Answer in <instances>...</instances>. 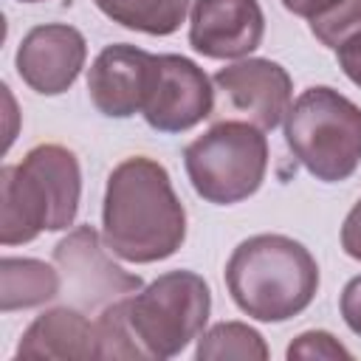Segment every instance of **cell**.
<instances>
[{"mask_svg": "<svg viewBox=\"0 0 361 361\" xmlns=\"http://www.w3.org/2000/svg\"><path fill=\"white\" fill-rule=\"evenodd\" d=\"M310 34L322 45H327V48L336 51L350 37L361 34V0H341L330 11L313 17L310 20Z\"/></svg>", "mask_w": 361, "mask_h": 361, "instance_id": "obj_18", "label": "cell"}, {"mask_svg": "<svg viewBox=\"0 0 361 361\" xmlns=\"http://www.w3.org/2000/svg\"><path fill=\"white\" fill-rule=\"evenodd\" d=\"M214 110L212 79L180 54H155L152 82L144 102V121L158 133H186Z\"/></svg>", "mask_w": 361, "mask_h": 361, "instance_id": "obj_8", "label": "cell"}, {"mask_svg": "<svg viewBox=\"0 0 361 361\" xmlns=\"http://www.w3.org/2000/svg\"><path fill=\"white\" fill-rule=\"evenodd\" d=\"M341 316L347 327L361 336V276H353L341 290Z\"/></svg>", "mask_w": 361, "mask_h": 361, "instance_id": "obj_20", "label": "cell"}, {"mask_svg": "<svg viewBox=\"0 0 361 361\" xmlns=\"http://www.w3.org/2000/svg\"><path fill=\"white\" fill-rule=\"evenodd\" d=\"M336 59H338V68L344 71V76L361 87V34H355L344 45H338Z\"/></svg>", "mask_w": 361, "mask_h": 361, "instance_id": "obj_21", "label": "cell"}, {"mask_svg": "<svg viewBox=\"0 0 361 361\" xmlns=\"http://www.w3.org/2000/svg\"><path fill=\"white\" fill-rule=\"evenodd\" d=\"M197 361H265L268 344L259 330L248 327L245 322H220L197 336Z\"/></svg>", "mask_w": 361, "mask_h": 361, "instance_id": "obj_16", "label": "cell"}, {"mask_svg": "<svg viewBox=\"0 0 361 361\" xmlns=\"http://www.w3.org/2000/svg\"><path fill=\"white\" fill-rule=\"evenodd\" d=\"M212 82L228 99V104L259 130L279 127V121L290 110L293 82L290 73L274 59H240L234 65L220 68Z\"/></svg>", "mask_w": 361, "mask_h": 361, "instance_id": "obj_11", "label": "cell"}, {"mask_svg": "<svg viewBox=\"0 0 361 361\" xmlns=\"http://www.w3.org/2000/svg\"><path fill=\"white\" fill-rule=\"evenodd\" d=\"M113 23L149 37H169L186 20L192 0H93Z\"/></svg>", "mask_w": 361, "mask_h": 361, "instance_id": "obj_15", "label": "cell"}, {"mask_svg": "<svg viewBox=\"0 0 361 361\" xmlns=\"http://www.w3.org/2000/svg\"><path fill=\"white\" fill-rule=\"evenodd\" d=\"M82 197V169L62 144H37L20 164L0 169V243L23 245L42 231L73 226Z\"/></svg>", "mask_w": 361, "mask_h": 361, "instance_id": "obj_2", "label": "cell"}, {"mask_svg": "<svg viewBox=\"0 0 361 361\" xmlns=\"http://www.w3.org/2000/svg\"><path fill=\"white\" fill-rule=\"evenodd\" d=\"M17 3H42V0H17Z\"/></svg>", "mask_w": 361, "mask_h": 361, "instance_id": "obj_24", "label": "cell"}, {"mask_svg": "<svg viewBox=\"0 0 361 361\" xmlns=\"http://www.w3.org/2000/svg\"><path fill=\"white\" fill-rule=\"evenodd\" d=\"M14 358H96V324L73 305L51 307L25 327Z\"/></svg>", "mask_w": 361, "mask_h": 361, "instance_id": "obj_13", "label": "cell"}, {"mask_svg": "<svg viewBox=\"0 0 361 361\" xmlns=\"http://www.w3.org/2000/svg\"><path fill=\"white\" fill-rule=\"evenodd\" d=\"M341 248L347 257L361 262V200L347 212L341 226Z\"/></svg>", "mask_w": 361, "mask_h": 361, "instance_id": "obj_22", "label": "cell"}, {"mask_svg": "<svg viewBox=\"0 0 361 361\" xmlns=\"http://www.w3.org/2000/svg\"><path fill=\"white\" fill-rule=\"evenodd\" d=\"M192 189L214 206L251 197L268 169V138L251 121H217L183 149Z\"/></svg>", "mask_w": 361, "mask_h": 361, "instance_id": "obj_5", "label": "cell"}, {"mask_svg": "<svg viewBox=\"0 0 361 361\" xmlns=\"http://www.w3.org/2000/svg\"><path fill=\"white\" fill-rule=\"evenodd\" d=\"M155 54L130 42L107 45L87 71V93L99 113L130 118L144 110L152 82Z\"/></svg>", "mask_w": 361, "mask_h": 361, "instance_id": "obj_12", "label": "cell"}, {"mask_svg": "<svg viewBox=\"0 0 361 361\" xmlns=\"http://www.w3.org/2000/svg\"><path fill=\"white\" fill-rule=\"evenodd\" d=\"M231 302L257 322H288L310 307L319 290L313 254L285 234H254L226 262Z\"/></svg>", "mask_w": 361, "mask_h": 361, "instance_id": "obj_3", "label": "cell"}, {"mask_svg": "<svg viewBox=\"0 0 361 361\" xmlns=\"http://www.w3.org/2000/svg\"><path fill=\"white\" fill-rule=\"evenodd\" d=\"M341 0H282V6L296 14V17H305V20H313L324 11H330L333 6H338Z\"/></svg>", "mask_w": 361, "mask_h": 361, "instance_id": "obj_23", "label": "cell"}, {"mask_svg": "<svg viewBox=\"0 0 361 361\" xmlns=\"http://www.w3.org/2000/svg\"><path fill=\"white\" fill-rule=\"evenodd\" d=\"M104 237L93 226H76L54 245V262L62 271L65 296L85 313H102L107 305L144 288L138 274L124 271L107 257Z\"/></svg>", "mask_w": 361, "mask_h": 361, "instance_id": "obj_7", "label": "cell"}, {"mask_svg": "<svg viewBox=\"0 0 361 361\" xmlns=\"http://www.w3.org/2000/svg\"><path fill=\"white\" fill-rule=\"evenodd\" d=\"M127 307L147 358H175L203 333L212 313V290L200 274L178 268L130 293Z\"/></svg>", "mask_w": 361, "mask_h": 361, "instance_id": "obj_6", "label": "cell"}, {"mask_svg": "<svg viewBox=\"0 0 361 361\" xmlns=\"http://www.w3.org/2000/svg\"><path fill=\"white\" fill-rule=\"evenodd\" d=\"M285 358H288V361H293V358H305V361H313V358L338 361V358H344V361H350L353 353H350L333 333H327V330H305V333H299V336L288 344Z\"/></svg>", "mask_w": 361, "mask_h": 361, "instance_id": "obj_19", "label": "cell"}, {"mask_svg": "<svg viewBox=\"0 0 361 361\" xmlns=\"http://www.w3.org/2000/svg\"><path fill=\"white\" fill-rule=\"evenodd\" d=\"M285 141L316 180L341 183L361 164V107L327 85L307 87L285 116Z\"/></svg>", "mask_w": 361, "mask_h": 361, "instance_id": "obj_4", "label": "cell"}, {"mask_svg": "<svg viewBox=\"0 0 361 361\" xmlns=\"http://www.w3.org/2000/svg\"><path fill=\"white\" fill-rule=\"evenodd\" d=\"M265 37V14L257 0H195L189 11V45L209 59L254 54Z\"/></svg>", "mask_w": 361, "mask_h": 361, "instance_id": "obj_10", "label": "cell"}, {"mask_svg": "<svg viewBox=\"0 0 361 361\" xmlns=\"http://www.w3.org/2000/svg\"><path fill=\"white\" fill-rule=\"evenodd\" d=\"M96 324V358H147L133 324H130V307L127 296L107 305Z\"/></svg>", "mask_w": 361, "mask_h": 361, "instance_id": "obj_17", "label": "cell"}, {"mask_svg": "<svg viewBox=\"0 0 361 361\" xmlns=\"http://www.w3.org/2000/svg\"><path fill=\"white\" fill-rule=\"evenodd\" d=\"M85 59L87 42L82 31L68 23H45L31 28L14 54L20 79L39 96L65 93L79 79Z\"/></svg>", "mask_w": 361, "mask_h": 361, "instance_id": "obj_9", "label": "cell"}, {"mask_svg": "<svg viewBox=\"0 0 361 361\" xmlns=\"http://www.w3.org/2000/svg\"><path fill=\"white\" fill-rule=\"evenodd\" d=\"M102 237L110 254L147 265L172 257L186 240V209L164 164L147 155L113 166L102 203Z\"/></svg>", "mask_w": 361, "mask_h": 361, "instance_id": "obj_1", "label": "cell"}, {"mask_svg": "<svg viewBox=\"0 0 361 361\" xmlns=\"http://www.w3.org/2000/svg\"><path fill=\"white\" fill-rule=\"evenodd\" d=\"M62 293V276L48 262L34 257H3L0 259V310L39 307Z\"/></svg>", "mask_w": 361, "mask_h": 361, "instance_id": "obj_14", "label": "cell"}]
</instances>
